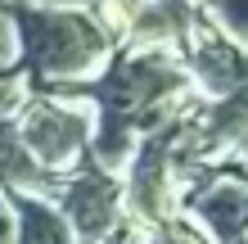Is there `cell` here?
<instances>
[{
  "label": "cell",
  "instance_id": "cell-1",
  "mask_svg": "<svg viewBox=\"0 0 248 244\" xmlns=\"http://www.w3.org/2000/svg\"><path fill=\"white\" fill-rule=\"evenodd\" d=\"M14 64L32 91H68L95 81L113 59V41L91 9H46L32 0H14Z\"/></svg>",
  "mask_w": 248,
  "mask_h": 244
},
{
  "label": "cell",
  "instance_id": "cell-2",
  "mask_svg": "<svg viewBox=\"0 0 248 244\" xmlns=\"http://www.w3.org/2000/svg\"><path fill=\"white\" fill-rule=\"evenodd\" d=\"M91 122H95V109L81 95H59V91H27V99L14 113L18 140L54 177H63L68 167H77L86 159Z\"/></svg>",
  "mask_w": 248,
  "mask_h": 244
},
{
  "label": "cell",
  "instance_id": "cell-3",
  "mask_svg": "<svg viewBox=\"0 0 248 244\" xmlns=\"http://www.w3.org/2000/svg\"><path fill=\"white\" fill-rule=\"evenodd\" d=\"M54 208L63 212L77 244H104L122 222V181L118 172H104L99 163L81 159L54 181Z\"/></svg>",
  "mask_w": 248,
  "mask_h": 244
},
{
  "label": "cell",
  "instance_id": "cell-4",
  "mask_svg": "<svg viewBox=\"0 0 248 244\" xmlns=\"http://www.w3.org/2000/svg\"><path fill=\"white\" fill-rule=\"evenodd\" d=\"M181 212L199 226L212 244H244L248 226V190H244V163H212L199 167L185 185Z\"/></svg>",
  "mask_w": 248,
  "mask_h": 244
},
{
  "label": "cell",
  "instance_id": "cell-5",
  "mask_svg": "<svg viewBox=\"0 0 248 244\" xmlns=\"http://www.w3.org/2000/svg\"><path fill=\"white\" fill-rule=\"evenodd\" d=\"M176 59L185 68V81L199 99H221L244 91V46L221 36L208 23H194L189 36L176 46Z\"/></svg>",
  "mask_w": 248,
  "mask_h": 244
},
{
  "label": "cell",
  "instance_id": "cell-6",
  "mask_svg": "<svg viewBox=\"0 0 248 244\" xmlns=\"http://www.w3.org/2000/svg\"><path fill=\"white\" fill-rule=\"evenodd\" d=\"M54 172H46L18 140L14 118H0V195H54Z\"/></svg>",
  "mask_w": 248,
  "mask_h": 244
},
{
  "label": "cell",
  "instance_id": "cell-7",
  "mask_svg": "<svg viewBox=\"0 0 248 244\" xmlns=\"http://www.w3.org/2000/svg\"><path fill=\"white\" fill-rule=\"evenodd\" d=\"M14 244H77L50 195H9Z\"/></svg>",
  "mask_w": 248,
  "mask_h": 244
},
{
  "label": "cell",
  "instance_id": "cell-8",
  "mask_svg": "<svg viewBox=\"0 0 248 244\" xmlns=\"http://www.w3.org/2000/svg\"><path fill=\"white\" fill-rule=\"evenodd\" d=\"M194 5V18L199 23H208V27H217L221 36H230V41H239L244 46V32H248V5L244 0H189Z\"/></svg>",
  "mask_w": 248,
  "mask_h": 244
},
{
  "label": "cell",
  "instance_id": "cell-9",
  "mask_svg": "<svg viewBox=\"0 0 248 244\" xmlns=\"http://www.w3.org/2000/svg\"><path fill=\"white\" fill-rule=\"evenodd\" d=\"M136 244H212V240L203 235L185 212H176V217H167V222L140 226V240H136Z\"/></svg>",
  "mask_w": 248,
  "mask_h": 244
},
{
  "label": "cell",
  "instance_id": "cell-10",
  "mask_svg": "<svg viewBox=\"0 0 248 244\" xmlns=\"http://www.w3.org/2000/svg\"><path fill=\"white\" fill-rule=\"evenodd\" d=\"M27 77H23V68L18 64H0V118H14L18 113V104L27 99Z\"/></svg>",
  "mask_w": 248,
  "mask_h": 244
},
{
  "label": "cell",
  "instance_id": "cell-11",
  "mask_svg": "<svg viewBox=\"0 0 248 244\" xmlns=\"http://www.w3.org/2000/svg\"><path fill=\"white\" fill-rule=\"evenodd\" d=\"M18 54V36H14V5L0 0V64H14Z\"/></svg>",
  "mask_w": 248,
  "mask_h": 244
},
{
  "label": "cell",
  "instance_id": "cell-12",
  "mask_svg": "<svg viewBox=\"0 0 248 244\" xmlns=\"http://www.w3.org/2000/svg\"><path fill=\"white\" fill-rule=\"evenodd\" d=\"M0 244H14V212H9V195H0Z\"/></svg>",
  "mask_w": 248,
  "mask_h": 244
},
{
  "label": "cell",
  "instance_id": "cell-13",
  "mask_svg": "<svg viewBox=\"0 0 248 244\" xmlns=\"http://www.w3.org/2000/svg\"><path fill=\"white\" fill-rule=\"evenodd\" d=\"M136 240H140V226H131V222L122 217V222H118V231H113L104 244H136Z\"/></svg>",
  "mask_w": 248,
  "mask_h": 244
},
{
  "label": "cell",
  "instance_id": "cell-14",
  "mask_svg": "<svg viewBox=\"0 0 248 244\" xmlns=\"http://www.w3.org/2000/svg\"><path fill=\"white\" fill-rule=\"evenodd\" d=\"M32 5H46V9H91L95 0H32Z\"/></svg>",
  "mask_w": 248,
  "mask_h": 244
},
{
  "label": "cell",
  "instance_id": "cell-15",
  "mask_svg": "<svg viewBox=\"0 0 248 244\" xmlns=\"http://www.w3.org/2000/svg\"><path fill=\"white\" fill-rule=\"evenodd\" d=\"M9 5H14V0H9Z\"/></svg>",
  "mask_w": 248,
  "mask_h": 244
}]
</instances>
